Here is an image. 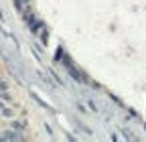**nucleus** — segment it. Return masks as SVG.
Listing matches in <instances>:
<instances>
[{
  "label": "nucleus",
  "mask_w": 146,
  "mask_h": 142,
  "mask_svg": "<svg viewBox=\"0 0 146 142\" xmlns=\"http://www.w3.org/2000/svg\"><path fill=\"white\" fill-rule=\"evenodd\" d=\"M0 87H4V83H0Z\"/></svg>",
  "instance_id": "obj_2"
},
{
  "label": "nucleus",
  "mask_w": 146,
  "mask_h": 142,
  "mask_svg": "<svg viewBox=\"0 0 146 142\" xmlns=\"http://www.w3.org/2000/svg\"><path fill=\"white\" fill-rule=\"evenodd\" d=\"M0 140H21V136L14 134V132H6V134L0 136Z\"/></svg>",
  "instance_id": "obj_1"
}]
</instances>
